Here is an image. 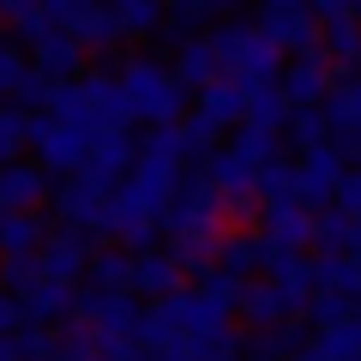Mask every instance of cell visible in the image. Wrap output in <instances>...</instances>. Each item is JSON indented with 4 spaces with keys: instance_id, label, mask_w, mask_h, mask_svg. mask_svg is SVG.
<instances>
[{
    "instance_id": "obj_1",
    "label": "cell",
    "mask_w": 361,
    "mask_h": 361,
    "mask_svg": "<svg viewBox=\"0 0 361 361\" xmlns=\"http://www.w3.org/2000/svg\"><path fill=\"white\" fill-rule=\"evenodd\" d=\"M121 97H127L133 121H145V127H180V109H187V85L175 78V66L151 61V54H133V61H121Z\"/></svg>"
},
{
    "instance_id": "obj_2",
    "label": "cell",
    "mask_w": 361,
    "mask_h": 361,
    "mask_svg": "<svg viewBox=\"0 0 361 361\" xmlns=\"http://www.w3.org/2000/svg\"><path fill=\"white\" fill-rule=\"evenodd\" d=\"M163 235H169V247H217L229 235V205L205 175L180 180V193L163 211Z\"/></svg>"
},
{
    "instance_id": "obj_3",
    "label": "cell",
    "mask_w": 361,
    "mask_h": 361,
    "mask_svg": "<svg viewBox=\"0 0 361 361\" xmlns=\"http://www.w3.org/2000/svg\"><path fill=\"white\" fill-rule=\"evenodd\" d=\"M343 175H349V157L343 151H307V157H295V199L307 211H331L337 205V187H343Z\"/></svg>"
},
{
    "instance_id": "obj_4",
    "label": "cell",
    "mask_w": 361,
    "mask_h": 361,
    "mask_svg": "<svg viewBox=\"0 0 361 361\" xmlns=\"http://www.w3.org/2000/svg\"><path fill=\"white\" fill-rule=\"evenodd\" d=\"M109 199H115V193H103V187H97V180H85V175L61 180V187H54V211H61V229L103 235V229H109Z\"/></svg>"
},
{
    "instance_id": "obj_5",
    "label": "cell",
    "mask_w": 361,
    "mask_h": 361,
    "mask_svg": "<svg viewBox=\"0 0 361 361\" xmlns=\"http://www.w3.org/2000/svg\"><path fill=\"white\" fill-rule=\"evenodd\" d=\"M337 66L325 61V49H313V54H295V61L283 66V97H289V109H325L331 103V90H337Z\"/></svg>"
},
{
    "instance_id": "obj_6",
    "label": "cell",
    "mask_w": 361,
    "mask_h": 361,
    "mask_svg": "<svg viewBox=\"0 0 361 361\" xmlns=\"http://www.w3.org/2000/svg\"><path fill=\"white\" fill-rule=\"evenodd\" d=\"M90 235H78V229H54L49 241H42V253H37V265H42V277H54V283H66V289H85V277H90Z\"/></svg>"
},
{
    "instance_id": "obj_7",
    "label": "cell",
    "mask_w": 361,
    "mask_h": 361,
    "mask_svg": "<svg viewBox=\"0 0 361 361\" xmlns=\"http://www.w3.org/2000/svg\"><path fill=\"white\" fill-rule=\"evenodd\" d=\"M30 61H37V73L49 78V85H73V78H85L78 73V66H85V42L66 37L61 25H49V30L30 37Z\"/></svg>"
},
{
    "instance_id": "obj_8",
    "label": "cell",
    "mask_w": 361,
    "mask_h": 361,
    "mask_svg": "<svg viewBox=\"0 0 361 361\" xmlns=\"http://www.w3.org/2000/svg\"><path fill=\"white\" fill-rule=\"evenodd\" d=\"M313 217L319 211H307V205H259V235L277 253H307L313 247Z\"/></svg>"
},
{
    "instance_id": "obj_9",
    "label": "cell",
    "mask_w": 361,
    "mask_h": 361,
    "mask_svg": "<svg viewBox=\"0 0 361 361\" xmlns=\"http://www.w3.org/2000/svg\"><path fill=\"white\" fill-rule=\"evenodd\" d=\"M259 30H265L277 49L295 61V54H313L319 49V37H325V25H319V13H307V6H289V13H259Z\"/></svg>"
},
{
    "instance_id": "obj_10",
    "label": "cell",
    "mask_w": 361,
    "mask_h": 361,
    "mask_svg": "<svg viewBox=\"0 0 361 361\" xmlns=\"http://www.w3.org/2000/svg\"><path fill=\"white\" fill-rule=\"evenodd\" d=\"M180 277H187V265H180L169 247H145V253H133V295L169 301V295H180Z\"/></svg>"
},
{
    "instance_id": "obj_11",
    "label": "cell",
    "mask_w": 361,
    "mask_h": 361,
    "mask_svg": "<svg viewBox=\"0 0 361 361\" xmlns=\"http://www.w3.org/2000/svg\"><path fill=\"white\" fill-rule=\"evenodd\" d=\"M49 199V169L42 163H0V217L37 211Z\"/></svg>"
},
{
    "instance_id": "obj_12",
    "label": "cell",
    "mask_w": 361,
    "mask_h": 361,
    "mask_svg": "<svg viewBox=\"0 0 361 361\" xmlns=\"http://www.w3.org/2000/svg\"><path fill=\"white\" fill-rule=\"evenodd\" d=\"M235 313H241V325H247V331H277V325H289V319H295V307L283 301V289H277V283H265V277H253V283L241 289V307H235Z\"/></svg>"
},
{
    "instance_id": "obj_13",
    "label": "cell",
    "mask_w": 361,
    "mask_h": 361,
    "mask_svg": "<svg viewBox=\"0 0 361 361\" xmlns=\"http://www.w3.org/2000/svg\"><path fill=\"white\" fill-rule=\"evenodd\" d=\"M175 78H180L187 90H193V97H199V90H211V85L223 78L217 49H211V30H205V37H187V42L175 49Z\"/></svg>"
},
{
    "instance_id": "obj_14",
    "label": "cell",
    "mask_w": 361,
    "mask_h": 361,
    "mask_svg": "<svg viewBox=\"0 0 361 361\" xmlns=\"http://www.w3.org/2000/svg\"><path fill=\"white\" fill-rule=\"evenodd\" d=\"M217 271L253 283V271H265V235H259V229H229L217 241Z\"/></svg>"
},
{
    "instance_id": "obj_15",
    "label": "cell",
    "mask_w": 361,
    "mask_h": 361,
    "mask_svg": "<svg viewBox=\"0 0 361 361\" xmlns=\"http://www.w3.org/2000/svg\"><path fill=\"white\" fill-rule=\"evenodd\" d=\"M319 25H325V37H319L325 61H331L337 73H361V18L355 13H331V18H319Z\"/></svg>"
},
{
    "instance_id": "obj_16",
    "label": "cell",
    "mask_w": 361,
    "mask_h": 361,
    "mask_svg": "<svg viewBox=\"0 0 361 361\" xmlns=\"http://www.w3.org/2000/svg\"><path fill=\"white\" fill-rule=\"evenodd\" d=\"M49 223L37 211H18V217H0V259H37L42 241H49Z\"/></svg>"
},
{
    "instance_id": "obj_17",
    "label": "cell",
    "mask_w": 361,
    "mask_h": 361,
    "mask_svg": "<svg viewBox=\"0 0 361 361\" xmlns=\"http://www.w3.org/2000/svg\"><path fill=\"white\" fill-rule=\"evenodd\" d=\"M187 157H193L187 127H145V139H139V163H151V169H180Z\"/></svg>"
},
{
    "instance_id": "obj_18",
    "label": "cell",
    "mask_w": 361,
    "mask_h": 361,
    "mask_svg": "<svg viewBox=\"0 0 361 361\" xmlns=\"http://www.w3.org/2000/svg\"><path fill=\"white\" fill-rule=\"evenodd\" d=\"M193 109H199V115H211L223 133H229V127H241V121H247V90L235 85V78H217L211 90H199Z\"/></svg>"
},
{
    "instance_id": "obj_19",
    "label": "cell",
    "mask_w": 361,
    "mask_h": 361,
    "mask_svg": "<svg viewBox=\"0 0 361 361\" xmlns=\"http://www.w3.org/2000/svg\"><path fill=\"white\" fill-rule=\"evenodd\" d=\"M85 289H109V295H133V253L127 247H103L90 259V277Z\"/></svg>"
},
{
    "instance_id": "obj_20",
    "label": "cell",
    "mask_w": 361,
    "mask_h": 361,
    "mask_svg": "<svg viewBox=\"0 0 361 361\" xmlns=\"http://www.w3.org/2000/svg\"><path fill=\"white\" fill-rule=\"evenodd\" d=\"M289 97L283 85H271V90H247V121L241 127H259V133H289Z\"/></svg>"
},
{
    "instance_id": "obj_21",
    "label": "cell",
    "mask_w": 361,
    "mask_h": 361,
    "mask_svg": "<svg viewBox=\"0 0 361 361\" xmlns=\"http://www.w3.org/2000/svg\"><path fill=\"white\" fill-rule=\"evenodd\" d=\"M313 247H319V259H343L355 253V217H343V211H319L313 217Z\"/></svg>"
},
{
    "instance_id": "obj_22",
    "label": "cell",
    "mask_w": 361,
    "mask_h": 361,
    "mask_svg": "<svg viewBox=\"0 0 361 361\" xmlns=\"http://www.w3.org/2000/svg\"><path fill=\"white\" fill-rule=\"evenodd\" d=\"M313 283L361 307V259H349V253L343 259H313Z\"/></svg>"
},
{
    "instance_id": "obj_23",
    "label": "cell",
    "mask_w": 361,
    "mask_h": 361,
    "mask_svg": "<svg viewBox=\"0 0 361 361\" xmlns=\"http://www.w3.org/2000/svg\"><path fill=\"white\" fill-rule=\"evenodd\" d=\"M313 355L319 361H361V313L349 325H337V331H313Z\"/></svg>"
},
{
    "instance_id": "obj_24",
    "label": "cell",
    "mask_w": 361,
    "mask_h": 361,
    "mask_svg": "<svg viewBox=\"0 0 361 361\" xmlns=\"http://www.w3.org/2000/svg\"><path fill=\"white\" fill-rule=\"evenodd\" d=\"M30 73H37L30 49H25V42H6V37H0V103H13L18 90H25Z\"/></svg>"
},
{
    "instance_id": "obj_25",
    "label": "cell",
    "mask_w": 361,
    "mask_h": 361,
    "mask_svg": "<svg viewBox=\"0 0 361 361\" xmlns=\"http://www.w3.org/2000/svg\"><path fill=\"white\" fill-rule=\"evenodd\" d=\"M289 145H295L301 157L325 151V145H331V121H325V109H295V115H289Z\"/></svg>"
},
{
    "instance_id": "obj_26",
    "label": "cell",
    "mask_w": 361,
    "mask_h": 361,
    "mask_svg": "<svg viewBox=\"0 0 361 361\" xmlns=\"http://www.w3.org/2000/svg\"><path fill=\"white\" fill-rule=\"evenodd\" d=\"M30 127H37V115H25L18 103H0V163H18V151L30 145Z\"/></svg>"
},
{
    "instance_id": "obj_27",
    "label": "cell",
    "mask_w": 361,
    "mask_h": 361,
    "mask_svg": "<svg viewBox=\"0 0 361 361\" xmlns=\"http://www.w3.org/2000/svg\"><path fill=\"white\" fill-rule=\"evenodd\" d=\"M301 319H307L313 331H337V325L355 319V301H343V295H331V289H319V295L301 307Z\"/></svg>"
},
{
    "instance_id": "obj_28",
    "label": "cell",
    "mask_w": 361,
    "mask_h": 361,
    "mask_svg": "<svg viewBox=\"0 0 361 361\" xmlns=\"http://www.w3.org/2000/svg\"><path fill=\"white\" fill-rule=\"evenodd\" d=\"M115 13L127 25V37H151L163 25V0H115Z\"/></svg>"
},
{
    "instance_id": "obj_29",
    "label": "cell",
    "mask_w": 361,
    "mask_h": 361,
    "mask_svg": "<svg viewBox=\"0 0 361 361\" xmlns=\"http://www.w3.org/2000/svg\"><path fill=\"white\" fill-rule=\"evenodd\" d=\"M97 6H109V0H49V18L66 30V25H78L85 13H97Z\"/></svg>"
},
{
    "instance_id": "obj_30",
    "label": "cell",
    "mask_w": 361,
    "mask_h": 361,
    "mask_svg": "<svg viewBox=\"0 0 361 361\" xmlns=\"http://www.w3.org/2000/svg\"><path fill=\"white\" fill-rule=\"evenodd\" d=\"M337 211L361 223V169H349V175H343V187H337Z\"/></svg>"
},
{
    "instance_id": "obj_31",
    "label": "cell",
    "mask_w": 361,
    "mask_h": 361,
    "mask_svg": "<svg viewBox=\"0 0 361 361\" xmlns=\"http://www.w3.org/2000/svg\"><path fill=\"white\" fill-rule=\"evenodd\" d=\"M18 325H25V313H18V295H13L6 283H0V337H6V331H18Z\"/></svg>"
},
{
    "instance_id": "obj_32",
    "label": "cell",
    "mask_w": 361,
    "mask_h": 361,
    "mask_svg": "<svg viewBox=\"0 0 361 361\" xmlns=\"http://www.w3.org/2000/svg\"><path fill=\"white\" fill-rule=\"evenodd\" d=\"M343 13H355V18H361V0H343Z\"/></svg>"
},
{
    "instance_id": "obj_33",
    "label": "cell",
    "mask_w": 361,
    "mask_h": 361,
    "mask_svg": "<svg viewBox=\"0 0 361 361\" xmlns=\"http://www.w3.org/2000/svg\"><path fill=\"white\" fill-rule=\"evenodd\" d=\"M349 259H361V223H355V253H349Z\"/></svg>"
}]
</instances>
